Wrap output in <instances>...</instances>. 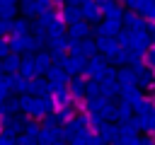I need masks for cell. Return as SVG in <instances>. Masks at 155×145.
Instances as JSON below:
<instances>
[{"label": "cell", "mask_w": 155, "mask_h": 145, "mask_svg": "<svg viewBox=\"0 0 155 145\" xmlns=\"http://www.w3.org/2000/svg\"><path fill=\"white\" fill-rule=\"evenodd\" d=\"M85 14H87V17H97V7H94V2H87V5H85Z\"/></svg>", "instance_id": "6da1fadb"}, {"label": "cell", "mask_w": 155, "mask_h": 145, "mask_svg": "<svg viewBox=\"0 0 155 145\" xmlns=\"http://www.w3.org/2000/svg\"><path fill=\"white\" fill-rule=\"evenodd\" d=\"M73 31H75V34H85V27H82V24H78V27H73Z\"/></svg>", "instance_id": "7a4b0ae2"}, {"label": "cell", "mask_w": 155, "mask_h": 145, "mask_svg": "<svg viewBox=\"0 0 155 145\" xmlns=\"http://www.w3.org/2000/svg\"><path fill=\"white\" fill-rule=\"evenodd\" d=\"M150 60H153V65H155V51H153V53H150Z\"/></svg>", "instance_id": "3957f363"}]
</instances>
